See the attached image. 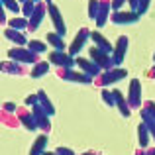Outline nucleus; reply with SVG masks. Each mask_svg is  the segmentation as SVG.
<instances>
[{"mask_svg":"<svg viewBox=\"0 0 155 155\" xmlns=\"http://www.w3.org/2000/svg\"><path fill=\"white\" fill-rule=\"evenodd\" d=\"M126 2H128V0H112V2H110L112 4V12H120Z\"/></svg>","mask_w":155,"mask_h":155,"instance_id":"nucleus-35","label":"nucleus"},{"mask_svg":"<svg viewBox=\"0 0 155 155\" xmlns=\"http://www.w3.org/2000/svg\"><path fill=\"white\" fill-rule=\"evenodd\" d=\"M8 59L16 61V63H22V65H35L39 63V55L34 51H30L28 47H12L8 51Z\"/></svg>","mask_w":155,"mask_h":155,"instance_id":"nucleus-2","label":"nucleus"},{"mask_svg":"<svg viewBox=\"0 0 155 155\" xmlns=\"http://www.w3.org/2000/svg\"><path fill=\"white\" fill-rule=\"evenodd\" d=\"M0 71L6 73V75H12V77H20V75H26L28 69L22 63H16V61H2L0 63Z\"/></svg>","mask_w":155,"mask_h":155,"instance_id":"nucleus-17","label":"nucleus"},{"mask_svg":"<svg viewBox=\"0 0 155 155\" xmlns=\"http://www.w3.org/2000/svg\"><path fill=\"white\" fill-rule=\"evenodd\" d=\"M55 151L59 153V155H75V151H73L71 147H63V145H59V147H57Z\"/></svg>","mask_w":155,"mask_h":155,"instance_id":"nucleus-36","label":"nucleus"},{"mask_svg":"<svg viewBox=\"0 0 155 155\" xmlns=\"http://www.w3.org/2000/svg\"><path fill=\"white\" fill-rule=\"evenodd\" d=\"M136 155H147V153H145V151H141V149H137V151H136Z\"/></svg>","mask_w":155,"mask_h":155,"instance_id":"nucleus-43","label":"nucleus"},{"mask_svg":"<svg viewBox=\"0 0 155 155\" xmlns=\"http://www.w3.org/2000/svg\"><path fill=\"white\" fill-rule=\"evenodd\" d=\"M16 116H18V122H20V124H22L26 130H30V132H35V130H38V124H35V120H34V114H31V110H28V108H18Z\"/></svg>","mask_w":155,"mask_h":155,"instance_id":"nucleus-15","label":"nucleus"},{"mask_svg":"<svg viewBox=\"0 0 155 155\" xmlns=\"http://www.w3.org/2000/svg\"><path fill=\"white\" fill-rule=\"evenodd\" d=\"M4 24H8V20H6V14H4V4L0 2V26H4Z\"/></svg>","mask_w":155,"mask_h":155,"instance_id":"nucleus-38","label":"nucleus"},{"mask_svg":"<svg viewBox=\"0 0 155 155\" xmlns=\"http://www.w3.org/2000/svg\"><path fill=\"white\" fill-rule=\"evenodd\" d=\"M124 77H128V71H126L124 67H114V69H110V71H102V73H100V75L94 79V83L98 84L100 88H108L110 84L122 81Z\"/></svg>","mask_w":155,"mask_h":155,"instance_id":"nucleus-1","label":"nucleus"},{"mask_svg":"<svg viewBox=\"0 0 155 155\" xmlns=\"http://www.w3.org/2000/svg\"><path fill=\"white\" fill-rule=\"evenodd\" d=\"M141 16L136 10H120V12H112L110 16V22L116 24V26H128V24H136Z\"/></svg>","mask_w":155,"mask_h":155,"instance_id":"nucleus-6","label":"nucleus"},{"mask_svg":"<svg viewBox=\"0 0 155 155\" xmlns=\"http://www.w3.org/2000/svg\"><path fill=\"white\" fill-rule=\"evenodd\" d=\"M149 4H151V0H137V8H136V12H137L140 16H143L145 12H147Z\"/></svg>","mask_w":155,"mask_h":155,"instance_id":"nucleus-32","label":"nucleus"},{"mask_svg":"<svg viewBox=\"0 0 155 155\" xmlns=\"http://www.w3.org/2000/svg\"><path fill=\"white\" fill-rule=\"evenodd\" d=\"M91 39H92V43H94V47H98L100 51L110 53V55H112L114 45L108 41V38H104V35L100 34V31H91Z\"/></svg>","mask_w":155,"mask_h":155,"instance_id":"nucleus-18","label":"nucleus"},{"mask_svg":"<svg viewBox=\"0 0 155 155\" xmlns=\"http://www.w3.org/2000/svg\"><path fill=\"white\" fill-rule=\"evenodd\" d=\"M24 102H26V106H34V104H38V94H30V96H26V100H24Z\"/></svg>","mask_w":155,"mask_h":155,"instance_id":"nucleus-37","label":"nucleus"},{"mask_svg":"<svg viewBox=\"0 0 155 155\" xmlns=\"http://www.w3.org/2000/svg\"><path fill=\"white\" fill-rule=\"evenodd\" d=\"M141 110H143V112H147L149 116H151L153 120H155V102H153V100H147V102H143Z\"/></svg>","mask_w":155,"mask_h":155,"instance_id":"nucleus-33","label":"nucleus"},{"mask_svg":"<svg viewBox=\"0 0 155 155\" xmlns=\"http://www.w3.org/2000/svg\"><path fill=\"white\" fill-rule=\"evenodd\" d=\"M28 49L34 51V53H38V55H41V53H45L47 45L43 41H39V39H30V41H28Z\"/></svg>","mask_w":155,"mask_h":155,"instance_id":"nucleus-27","label":"nucleus"},{"mask_svg":"<svg viewBox=\"0 0 155 155\" xmlns=\"http://www.w3.org/2000/svg\"><path fill=\"white\" fill-rule=\"evenodd\" d=\"M149 141H151V136H149V132H147V128H145V124L141 122V124L137 126V143H140L141 149H147Z\"/></svg>","mask_w":155,"mask_h":155,"instance_id":"nucleus-22","label":"nucleus"},{"mask_svg":"<svg viewBox=\"0 0 155 155\" xmlns=\"http://www.w3.org/2000/svg\"><path fill=\"white\" fill-rule=\"evenodd\" d=\"M140 114H141V122L145 124V128H147V132H149V136H151V140L155 141V120L149 116L147 112H143V110H141Z\"/></svg>","mask_w":155,"mask_h":155,"instance_id":"nucleus-26","label":"nucleus"},{"mask_svg":"<svg viewBox=\"0 0 155 155\" xmlns=\"http://www.w3.org/2000/svg\"><path fill=\"white\" fill-rule=\"evenodd\" d=\"M128 53V38L126 35H120L114 45V51H112V61H114V67H120L124 63V57Z\"/></svg>","mask_w":155,"mask_h":155,"instance_id":"nucleus-12","label":"nucleus"},{"mask_svg":"<svg viewBox=\"0 0 155 155\" xmlns=\"http://www.w3.org/2000/svg\"><path fill=\"white\" fill-rule=\"evenodd\" d=\"M83 155H100V153H94V151H87V153H83Z\"/></svg>","mask_w":155,"mask_h":155,"instance_id":"nucleus-44","label":"nucleus"},{"mask_svg":"<svg viewBox=\"0 0 155 155\" xmlns=\"http://www.w3.org/2000/svg\"><path fill=\"white\" fill-rule=\"evenodd\" d=\"M31 114H34V120H35V124H38V130H41L43 134H47L51 130V122H49V114L45 112V110L38 104H34L31 106Z\"/></svg>","mask_w":155,"mask_h":155,"instance_id":"nucleus-8","label":"nucleus"},{"mask_svg":"<svg viewBox=\"0 0 155 155\" xmlns=\"http://www.w3.org/2000/svg\"><path fill=\"white\" fill-rule=\"evenodd\" d=\"M34 2H41V0H34Z\"/></svg>","mask_w":155,"mask_h":155,"instance_id":"nucleus-47","label":"nucleus"},{"mask_svg":"<svg viewBox=\"0 0 155 155\" xmlns=\"http://www.w3.org/2000/svg\"><path fill=\"white\" fill-rule=\"evenodd\" d=\"M112 0H98V14H96V26L98 28H104L108 18L112 16Z\"/></svg>","mask_w":155,"mask_h":155,"instance_id":"nucleus-13","label":"nucleus"},{"mask_svg":"<svg viewBox=\"0 0 155 155\" xmlns=\"http://www.w3.org/2000/svg\"><path fill=\"white\" fill-rule=\"evenodd\" d=\"M43 2H45L47 6H49V4H53V0H43Z\"/></svg>","mask_w":155,"mask_h":155,"instance_id":"nucleus-45","label":"nucleus"},{"mask_svg":"<svg viewBox=\"0 0 155 155\" xmlns=\"http://www.w3.org/2000/svg\"><path fill=\"white\" fill-rule=\"evenodd\" d=\"M128 104L132 110H140L143 102H141V83L140 79H132L130 81V88H128Z\"/></svg>","mask_w":155,"mask_h":155,"instance_id":"nucleus-5","label":"nucleus"},{"mask_svg":"<svg viewBox=\"0 0 155 155\" xmlns=\"http://www.w3.org/2000/svg\"><path fill=\"white\" fill-rule=\"evenodd\" d=\"M88 55H91L92 63L98 65L102 71H110V69H114V61H112V55H110V53H104V51H100L98 47L92 45L91 49H88Z\"/></svg>","mask_w":155,"mask_h":155,"instance_id":"nucleus-4","label":"nucleus"},{"mask_svg":"<svg viewBox=\"0 0 155 155\" xmlns=\"http://www.w3.org/2000/svg\"><path fill=\"white\" fill-rule=\"evenodd\" d=\"M43 155H59V153H57V151H45Z\"/></svg>","mask_w":155,"mask_h":155,"instance_id":"nucleus-42","label":"nucleus"},{"mask_svg":"<svg viewBox=\"0 0 155 155\" xmlns=\"http://www.w3.org/2000/svg\"><path fill=\"white\" fill-rule=\"evenodd\" d=\"M34 10H35V2H34V0H28V2L22 4V10H20V12L24 14V18L30 20V16L34 14Z\"/></svg>","mask_w":155,"mask_h":155,"instance_id":"nucleus-29","label":"nucleus"},{"mask_svg":"<svg viewBox=\"0 0 155 155\" xmlns=\"http://www.w3.org/2000/svg\"><path fill=\"white\" fill-rule=\"evenodd\" d=\"M4 38L8 39V41H12L16 47H24L28 45V38L24 31H18V30H12V28H8V30H4Z\"/></svg>","mask_w":155,"mask_h":155,"instance_id":"nucleus-19","label":"nucleus"},{"mask_svg":"<svg viewBox=\"0 0 155 155\" xmlns=\"http://www.w3.org/2000/svg\"><path fill=\"white\" fill-rule=\"evenodd\" d=\"M57 77H59L61 81H69V83H79V84H91L92 77L84 75L83 71H75V69H59L57 71Z\"/></svg>","mask_w":155,"mask_h":155,"instance_id":"nucleus-3","label":"nucleus"},{"mask_svg":"<svg viewBox=\"0 0 155 155\" xmlns=\"http://www.w3.org/2000/svg\"><path fill=\"white\" fill-rule=\"evenodd\" d=\"M88 39H91V30H88V28H81V30L77 31L75 39H73V43L69 45V51H67V53L75 57L77 53H79V51L84 47V43H87Z\"/></svg>","mask_w":155,"mask_h":155,"instance_id":"nucleus-10","label":"nucleus"},{"mask_svg":"<svg viewBox=\"0 0 155 155\" xmlns=\"http://www.w3.org/2000/svg\"><path fill=\"white\" fill-rule=\"evenodd\" d=\"M75 65L84 73V75L92 77V79H94V77H98L100 73H102V69H100L98 65H94L91 59H84V57H77V59H75Z\"/></svg>","mask_w":155,"mask_h":155,"instance_id":"nucleus-14","label":"nucleus"},{"mask_svg":"<svg viewBox=\"0 0 155 155\" xmlns=\"http://www.w3.org/2000/svg\"><path fill=\"white\" fill-rule=\"evenodd\" d=\"M153 61H155V55H153Z\"/></svg>","mask_w":155,"mask_h":155,"instance_id":"nucleus-48","label":"nucleus"},{"mask_svg":"<svg viewBox=\"0 0 155 155\" xmlns=\"http://www.w3.org/2000/svg\"><path fill=\"white\" fill-rule=\"evenodd\" d=\"M96 14H98V0H88V18L96 20Z\"/></svg>","mask_w":155,"mask_h":155,"instance_id":"nucleus-31","label":"nucleus"},{"mask_svg":"<svg viewBox=\"0 0 155 155\" xmlns=\"http://www.w3.org/2000/svg\"><path fill=\"white\" fill-rule=\"evenodd\" d=\"M112 94H114V102H116L118 110H120V114H122L124 118H130V114H132V108H130L128 98L124 96V92H122L120 88H112Z\"/></svg>","mask_w":155,"mask_h":155,"instance_id":"nucleus-16","label":"nucleus"},{"mask_svg":"<svg viewBox=\"0 0 155 155\" xmlns=\"http://www.w3.org/2000/svg\"><path fill=\"white\" fill-rule=\"evenodd\" d=\"M47 71H49V63H47V61H39V63L34 65V69H31L30 77H34V79H39V77H43Z\"/></svg>","mask_w":155,"mask_h":155,"instance_id":"nucleus-25","label":"nucleus"},{"mask_svg":"<svg viewBox=\"0 0 155 155\" xmlns=\"http://www.w3.org/2000/svg\"><path fill=\"white\" fill-rule=\"evenodd\" d=\"M28 26H30V20L24 18V16H16V18L8 20V28H12V30H18V31H26Z\"/></svg>","mask_w":155,"mask_h":155,"instance_id":"nucleus-24","label":"nucleus"},{"mask_svg":"<svg viewBox=\"0 0 155 155\" xmlns=\"http://www.w3.org/2000/svg\"><path fill=\"white\" fill-rule=\"evenodd\" d=\"M2 110H4L6 114H16V112H18V106H16L14 102H4Z\"/></svg>","mask_w":155,"mask_h":155,"instance_id":"nucleus-34","label":"nucleus"},{"mask_svg":"<svg viewBox=\"0 0 155 155\" xmlns=\"http://www.w3.org/2000/svg\"><path fill=\"white\" fill-rule=\"evenodd\" d=\"M35 94H38V102H39V106H41V108L45 110L49 116H53V114H55V106H53V102L49 100V96L45 94V91H38Z\"/></svg>","mask_w":155,"mask_h":155,"instance_id":"nucleus-21","label":"nucleus"},{"mask_svg":"<svg viewBox=\"0 0 155 155\" xmlns=\"http://www.w3.org/2000/svg\"><path fill=\"white\" fill-rule=\"evenodd\" d=\"M100 96H102L104 104L116 106V102H114V94H112V91H110V88H102V91H100Z\"/></svg>","mask_w":155,"mask_h":155,"instance_id":"nucleus-30","label":"nucleus"},{"mask_svg":"<svg viewBox=\"0 0 155 155\" xmlns=\"http://www.w3.org/2000/svg\"><path fill=\"white\" fill-rule=\"evenodd\" d=\"M128 6H130V10H136L137 8V0H128Z\"/></svg>","mask_w":155,"mask_h":155,"instance_id":"nucleus-39","label":"nucleus"},{"mask_svg":"<svg viewBox=\"0 0 155 155\" xmlns=\"http://www.w3.org/2000/svg\"><path fill=\"white\" fill-rule=\"evenodd\" d=\"M45 39H47V43L53 47L55 51H65V41H63V38H61L59 34H53V31H49V34L45 35Z\"/></svg>","mask_w":155,"mask_h":155,"instance_id":"nucleus-23","label":"nucleus"},{"mask_svg":"<svg viewBox=\"0 0 155 155\" xmlns=\"http://www.w3.org/2000/svg\"><path fill=\"white\" fill-rule=\"evenodd\" d=\"M0 2H2L4 8H6V10H10L12 14H18V12L22 10V6H20L18 0H0Z\"/></svg>","mask_w":155,"mask_h":155,"instance_id":"nucleus-28","label":"nucleus"},{"mask_svg":"<svg viewBox=\"0 0 155 155\" xmlns=\"http://www.w3.org/2000/svg\"><path fill=\"white\" fill-rule=\"evenodd\" d=\"M149 77H151V79H155V65L151 67V71H149Z\"/></svg>","mask_w":155,"mask_h":155,"instance_id":"nucleus-41","label":"nucleus"},{"mask_svg":"<svg viewBox=\"0 0 155 155\" xmlns=\"http://www.w3.org/2000/svg\"><path fill=\"white\" fill-rule=\"evenodd\" d=\"M145 153H147V155H155V147H147V149H145Z\"/></svg>","mask_w":155,"mask_h":155,"instance_id":"nucleus-40","label":"nucleus"},{"mask_svg":"<svg viewBox=\"0 0 155 155\" xmlns=\"http://www.w3.org/2000/svg\"><path fill=\"white\" fill-rule=\"evenodd\" d=\"M18 2H22V4H24V2H28V0H18Z\"/></svg>","mask_w":155,"mask_h":155,"instance_id":"nucleus-46","label":"nucleus"},{"mask_svg":"<svg viewBox=\"0 0 155 155\" xmlns=\"http://www.w3.org/2000/svg\"><path fill=\"white\" fill-rule=\"evenodd\" d=\"M47 134H41V136L35 137L34 145L30 147V155H43L45 153V147H47Z\"/></svg>","mask_w":155,"mask_h":155,"instance_id":"nucleus-20","label":"nucleus"},{"mask_svg":"<svg viewBox=\"0 0 155 155\" xmlns=\"http://www.w3.org/2000/svg\"><path fill=\"white\" fill-rule=\"evenodd\" d=\"M49 63H53L59 69H73L75 67V57L69 55L67 51H55L53 49L49 53Z\"/></svg>","mask_w":155,"mask_h":155,"instance_id":"nucleus-7","label":"nucleus"},{"mask_svg":"<svg viewBox=\"0 0 155 155\" xmlns=\"http://www.w3.org/2000/svg\"><path fill=\"white\" fill-rule=\"evenodd\" d=\"M47 14H49L51 24H53V28H55V34H59L61 38H63V35L67 34V26H65V22H63L61 10L55 6V4H49V6H47Z\"/></svg>","mask_w":155,"mask_h":155,"instance_id":"nucleus-9","label":"nucleus"},{"mask_svg":"<svg viewBox=\"0 0 155 155\" xmlns=\"http://www.w3.org/2000/svg\"><path fill=\"white\" fill-rule=\"evenodd\" d=\"M45 14H47V4L43 2H35V10H34V14L30 16V26H28V30L30 31H35L39 26H41V22H43V18H45Z\"/></svg>","mask_w":155,"mask_h":155,"instance_id":"nucleus-11","label":"nucleus"}]
</instances>
